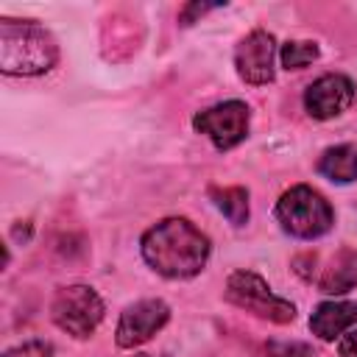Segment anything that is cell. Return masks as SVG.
I'll list each match as a JSON object with an SVG mask.
<instances>
[{"instance_id": "6da1fadb", "label": "cell", "mask_w": 357, "mask_h": 357, "mask_svg": "<svg viewBox=\"0 0 357 357\" xmlns=\"http://www.w3.org/2000/svg\"><path fill=\"white\" fill-rule=\"evenodd\" d=\"M145 262L167 279H190L209 259V240L187 218H165L142 234Z\"/></svg>"}, {"instance_id": "7a4b0ae2", "label": "cell", "mask_w": 357, "mask_h": 357, "mask_svg": "<svg viewBox=\"0 0 357 357\" xmlns=\"http://www.w3.org/2000/svg\"><path fill=\"white\" fill-rule=\"evenodd\" d=\"M59 59L56 39L33 20H0V70L8 75L47 73Z\"/></svg>"}, {"instance_id": "3957f363", "label": "cell", "mask_w": 357, "mask_h": 357, "mask_svg": "<svg viewBox=\"0 0 357 357\" xmlns=\"http://www.w3.org/2000/svg\"><path fill=\"white\" fill-rule=\"evenodd\" d=\"M276 220L287 234L298 240H315L332 229L335 212L318 190L307 184H296L282 192L276 204Z\"/></svg>"}, {"instance_id": "277c9868", "label": "cell", "mask_w": 357, "mask_h": 357, "mask_svg": "<svg viewBox=\"0 0 357 357\" xmlns=\"http://www.w3.org/2000/svg\"><path fill=\"white\" fill-rule=\"evenodd\" d=\"M226 298L257 315V318H265V321H273V324H290L296 318V307L284 298H279L276 293H271L268 282L251 271H234L226 282Z\"/></svg>"}, {"instance_id": "5b68a950", "label": "cell", "mask_w": 357, "mask_h": 357, "mask_svg": "<svg viewBox=\"0 0 357 357\" xmlns=\"http://www.w3.org/2000/svg\"><path fill=\"white\" fill-rule=\"evenodd\" d=\"M50 315L59 329H64L73 337H89L98 324L103 321V301L100 296L86 284H70L61 287L50 304Z\"/></svg>"}, {"instance_id": "8992f818", "label": "cell", "mask_w": 357, "mask_h": 357, "mask_svg": "<svg viewBox=\"0 0 357 357\" xmlns=\"http://www.w3.org/2000/svg\"><path fill=\"white\" fill-rule=\"evenodd\" d=\"M248 120H251V112L243 100H226V103L198 112L192 117V128L206 134L218 151H229L245 139Z\"/></svg>"}, {"instance_id": "52a82bcc", "label": "cell", "mask_w": 357, "mask_h": 357, "mask_svg": "<svg viewBox=\"0 0 357 357\" xmlns=\"http://www.w3.org/2000/svg\"><path fill=\"white\" fill-rule=\"evenodd\" d=\"M170 318V307L162 298H142L131 307L123 310L120 324H117V346L123 349H134L142 346L145 340H151Z\"/></svg>"}, {"instance_id": "ba28073f", "label": "cell", "mask_w": 357, "mask_h": 357, "mask_svg": "<svg viewBox=\"0 0 357 357\" xmlns=\"http://www.w3.org/2000/svg\"><path fill=\"white\" fill-rule=\"evenodd\" d=\"M351 100H354V84L340 73L321 75L304 92V109L315 120H332L343 114L351 106Z\"/></svg>"}, {"instance_id": "9c48e42d", "label": "cell", "mask_w": 357, "mask_h": 357, "mask_svg": "<svg viewBox=\"0 0 357 357\" xmlns=\"http://www.w3.org/2000/svg\"><path fill=\"white\" fill-rule=\"evenodd\" d=\"M237 75L245 84L262 86L273 81V36L268 31H251L234 50Z\"/></svg>"}, {"instance_id": "30bf717a", "label": "cell", "mask_w": 357, "mask_h": 357, "mask_svg": "<svg viewBox=\"0 0 357 357\" xmlns=\"http://www.w3.org/2000/svg\"><path fill=\"white\" fill-rule=\"evenodd\" d=\"M357 324V304L354 301H324L310 315V329L321 340H335L340 332Z\"/></svg>"}, {"instance_id": "8fae6325", "label": "cell", "mask_w": 357, "mask_h": 357, "mask_svg": "<svg viewBox=\"0 0 357 357\" xmlns=\"http://www.w3.org/2000/svg\"><path fill=\"white\" fill-rule=\"evenodd\" d=\"M354 284H357V254L351 248H340L332 257L329 268H324L318 287H321V293L337 296V293H349Z\"/></svg>"}, {"instance_id": "7c38bea8", "label": "cell", "mask_w": 357, "mask_h": 357, "mask_svg": "<svg viewBox=\"0 0 357 357\" xmlns=\"http://www.w3.org/2000/svg\"><path fill=\"white\" fill-rule=\"evenodd\" d=\"M318 170L337 181V184H349L357 178V145H335L326 148L324 156L318 159Z\"/></svg>"}, {"instance_id": "4fadbf2b", "label": "cell", "mask_w": 357, "mask_h": 357, "mask_svg": "<svg viewBox=\"0 0 357 357\" xmlns=\"http://www.w3.org/2000/svg\"><path fill=\"white\" fill-rule=\"evenodd\" d=\"M215 206L234 223V226H243L248 223V192L243 187H212L209 190Z\"/></svg>"}, {"instance_id": "5bb4252c", "label": "cell", "mask_w": 357, "mask_h": 357, "mask_svg": "<svg viewBox=\"0 0 357 357\" xmlns=\"http://www.w3.org/2000/svg\"><path fill=\"white\" fill-rule=\"evenodd\" d=\"M315 59H318V45L315 42H287V45H282V67L284 70H301Z\"/></svg>"}, {"instance_id": "9a60e30c", "label": "cell", "mask_w": 357, "mask_h": 357, "mask_svg": "<svg viewBox=\"0 0 357 357\" xmlns=\"http://www.w3.org/2000/svg\"><path fill=\"white\" fill-rule=\"evenodd\" d=\"M265 357H315V349L301 340H271Z\"/></svg>"}, {"instance_id": "2e32d148", "label": "cell", "mask_w": 357, "mask_h": 357, "mask_svg": "<svg viewBox=\"0 0 357 357\" xmlns=\"http://www.w3.org/2000/svg\"><path fill=\"white\" fill-rule=\"evenodd\" d=\"M3 357H53V346L45 340H28L22 346L8 349Z\"/></svg>"}, {"instance_id": "e0dca14e", "label": "cell", "mask_w": 357, "mask_h": 357, "mask_svg": "<svg viewBox=\"0 0 357 357\" xmlns=\"http://www.w3.org/2000/svg\"><path fill=\"white\" fill-rule=\"evenodd\" d=\"M212 8H218V6H215V3H190V6H184V8H181V25H190L192 17L206 14V11H212Z\"/></svg>"}, {"instance_id": "ac0fdd59", "label": "cell", "mask_w": 357, "mask_h": 357, "mask_svg": "<svg viewBox=\"0 0 357 357\" xmlns=\"http://www.w3.org/2000/svg\"><path fill=\"white\" fill-rule=\"evenodd\" d=\"M337 357H357V329H351L349 335L340 337V343H337Z\"/></svg>"}]
</instances>
